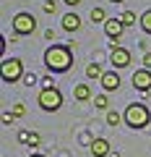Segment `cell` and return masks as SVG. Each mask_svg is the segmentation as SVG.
Segmentation results:
<instances>
[{
  "instance_id": "29",
  "label": "cell",
  "mask_w": 151,
  "mask_h": 157,
  "mask_svg": "<svg viewBox=\"0 0 151 157\" xmlns=\"http://www.w3.org/2000/svg\"><path fill=\"white\" fill-rule=\"evenodd\" d=\"M110 3H123V0H110Z\"/></svg>"
},
{
  "instance_id": "8",
  "label": "cell",
  "mask_w": 151,
  "mask_h": 157,
  "mask_svg": "<svg viewBox=\"0 0 151 157\" xmlns=\"http://www.w3.org/2000/svg\"><path fill=\"white\" fill-rule=\"evenodd\" d=\"M99 81H102V89H104V92H115L120 86V76L115 71H104V76H102Z\"/></svg>"
},
{
  "instance_id": "22",
  "label": "cell",
  "mask_w": 151,
  "mask_h": 157,
  "mask_svg": "<svg viewBox=\"0 0 151 157\" xmlns=\"http://www.w3.org/2000/svg\"><path fill=\"white\" fill-rule=\"evenodd\" d=\"M18 141H21V144H29V141H31V134H29V131H21V134H18Z\"/></svg>"
},
{
  "instance_id": "7",
  "label": "cell",
  "mask_w": 151,
  "mask_h": 157,
  "mask_svg": "<svg viewBox=\"0 0 151 157\" xmlns=\"http://www.w3.org/2000/svg\"><path fill=\"white\" fill-rule=\"evenodd\" d=\"M133 86L138 92H149L151 89V71L149 68H141V71L133 73Z\"/></svg>"
},
{
  "instance_id": "11",
  "label": "cell",
  "mask_w": 151,
  "mask_h": 157,
  "mask_svg": "<svg viewBox=\"0 0 151 157\" xmlns=\"http://www.w3.org/2000/svg\"><path fill=\"white\" fill-rule=\"evenodd\" d=\"M73 97H76L78 102L91 100V86H89V84H84V81H81V84H76V89H73Z\"/></svg>"
},
{
  "instance_id": "26",
  "label": "cell",
  "mask_w": 151,
  "mask_h": 157,
  "mask_svg": "<svg viewBox=\"0 0 151 157\" xmlns=\"http://www.w3.org/2000/svg\"><path fill=\"white\" fill-rule=\"evenodd\" d=\"M63 3H65V6H78L81 0H63Z\"/></svg>"
},
{
  "instance_id": "20",
  "label": "cell",
  "mask_w": 151,
  "mask_h": 157,
  "mask_svg": "<svg viewBox=\"0 0 151 157\" xmlns=\"http://www.w3.org/2000/svg\"><path fill=\"white\" fill-rule=\"evenodd\" d=\"M42 8H45V13H55V11H57L55 0H45V6H42Z\"/></svg>"
},
{
  "instance_id": "23",
  "label": "cell",
  "mask_w": 151,
  "mask_h": 157,
  "mask_svg": "<svg viewBox=\"0 0 151 157\" xmlns=\"http://www.w3.org/2000/svg\"><path fill=\"white\" fill-rule=\"evenodd\" d=\"M39 141H42V136H39V134H31V141H29V147H39Z\"/></svg>"
},
{
  "instance_id": "15",
  "label": "cell",
  "mask_w": 151,
  "mask_h": 157,
  "mask_svg": "<svg viewBox=\"0 0 151 157\" xmlns=\"http://www.w3.org/2000/svg\"><path fill=\"white\" fill-rule=\"evenodd\" d=\"M120 121H123V115L117 110H107V126H117Z\"/></svg>"
},
{
  "instance_id": "25",
  "label": "cell",
  "mask_w": 151,
  "mask_h": 157,
  "mask_svg": "<svg viewBox=\"0 0 151 157\" xmlns=\"http://www.w3.org/2000/svg\"><path fill=\"white\" fill-rule=\"evenodd\" d=\"M3 123H13V113H3Z\"/></svg>"
},
{
  "instance_id": "4",
  "label": "cell",
  "mask_w": 151,
  "mask_h": 157,
  "mask_svg": "<svg viewBox=\"0 0 151 157\" xmlns=\"http://www.w3.org/2000/svg\"><path fill=\"white\" fill-rule=\"evenodd\" d=\"M0 76H3V81H8V84L18 81L21 76H26V73H23V63L18 60V58H8V60L0 66Z\"/></svg>"
},
{
  "instance_id": "9",
  "label": "cell",
  "mask_w": 151,
  "mask_h": 157,
  "mask_svg": "<svg viewBox=\"0 0 151 157\" xmlns=\"http://www.w3.org/2000/svg\"><path fill=\"white\" fill-rule=\"evenodd\" d=\"M123 29H125V24L120 21V18H107V24H104V32H107L110 39H117L120 34H123Z\"/></svg>"
},
{
  "instance_id": "19",
  "label": "cell",
  "mask_w": 151,
  "mask_h": 157,
  "mask_svg": "<svg viewBox=\"0 0 151 157\" xmlns=\"http://www.w3.org/2000/svg\"><path fill=\"white\" fill-rule=\"evenodd\" d=\"M13 115H18V118H23V115H26V105H23V102H18V105L13 107Z\"/></svg>"
},
{
  "instance_id": "5",
  "label": "cell",
  "mask_w": 151,
  "mask_h": 157,
  "mask_svg": "<svg viewBox=\"0 0 151 157\" xmlns=\"http://www.w3.org/2000/svg\"><path fill=\"white\" fill-rule=\"evenodd\" d=\"M13 29H16V34H34V29H37V21H34L31 13H16L13 16Z\"/></svg>"
},
{
  "instance_id": "18",
  "label": "cell",
  "mask_w": 151,
  "mask_h": 157,
  "mask_svg": "<svg viewBox=\"0 0 151 157\" xmlns=\"http://www.w3.org/2000/svg\"><path fill=\"white\" fill-rule=\"evenodd\" d=\"M120 21H123L125 26H130V24H135V13H133V11H123V16H120Z\"/></svg>"
},
{
  "instance_id": "6",
  "label": "cell",
  "mask_w": 151,
  "mask_h": 157,
  "mask_svg": "<svg viewBox=\"0 0 151 157\" xmlns=\"http://www.w3.org/2000/svg\"><path fill=\"white\" fill-rule=\"evenodd\" d=\"M110 63L115 68H128L130 66V50H125V47H115V50H112V55H110Z\"/></svg>"
},
{
  "instance_id": "27",
  "label": "cell",
  "mask_w": 151,
  "mask_h": 157,
  "mask_svg": "<svg viewBox=\"0 0 151 157\" xmlns=\"http://www.w3.org/2000/svg\"><path fill=\"white\" fill-rule=\"evenodd\" d=\"M60 157H70V155H68V152H65V149H63V152H60Z\"/></svg>"
},
{
  "instance_id": "30",
  "label": "cell",
  "mask_w": 151,
  "mask_h": 157,
  "mask_svg": "<svg viewBox=\"0 0 151 157\" xmlns=\"http://www.w3.org/2000/svg\"><path fill=\"white\" fill-rule=\"evenodd\" d=\"M31 157H45V155H31Z\"/></svg>"
},
{
  "instance_id": "13",
  "label": "cell",
  "mask_w": 151,
  "mask_h": 157,
  "mask_svg": "<svg viewBox=\"0 0 151 157\" xmlns=\"http://www.w3.org/2000/svg\"><path fill=\"white\" fill-rule=\"evenodd\" d=\"M102 76H104V71H102L99 63H89L86 66V78H102Z\"/></svg>"
},
{
  "instance_id": "24",
  "label": "cell",
  "mask_w": 151,
  "mask_h": 157,
  "mask_svg": "<svg viewBox=\"0 0 151 157\" xmlns=\"http://www.w3.org/2000/svg\"><path fill=\"white\" fill-rule=\"evenodd\" d=\"M143 68L151 71V52H143Z\"/></svg>"
},
{
  "instance_id": "17",
  "label": "cell",
  "mask_w": 151,
  "mask_h": 157,
  "mask_svg": "<svg viewBox=\"0 0 151 157\" xmlns=\"http://www.w3.org/2000/svg\"><path fill=\"white\" fill-rule=\"evenodd\" d=\"M91 21H96V24H107L104 8H94V11H91Z\"/></svg>"
},
{
  "instance_id": "12",
  "label": "cell",
  "mask_w": 151,
  "mask_h": 157,
  "mask_svg": "<svg viewBox=\"0 0 151 157\" xmlns=\"http://www.w3.org/2000/svg\"><path fill=\"white\" fill-rule=\"evenodd\" d=\"M78 26H81V18L76 16V13H65V16H63V29H65V32H76Z\"/></svg>"
},
{
  "instance_id": "3",
  "label": "cell",
  "mask_w": 151,
  "mask_h": 157,
  "mask_svg": "<svg viewBox=\"0 0 151 157\" xmlns=\"http://www.w3.org/2000/svg\"><path fill=\"white\" fill-rule=\"evenodd\" d=\"M39 107H42V110H47V113L60 110V107H63V94H60V89H57V86H52V89H42V92H39Z\"/></svg>"
},
{
  "instance_id": "28",
  "label": "cell",
  "mask_w": 151,
  "mask_h": 157,
  "mask_svg": "<svg viewBox=\"0 0 151 157\" xmlns=\"http://www.w3.org/2000/svg\"><path fill=\"white\" fill-rule=\"evenodd\" d=\"M110 157H120V155H117V152H110Z\"/></svg>"
},
{
  "instance_id": "1",
  "label": "cell",
  "mask_w": 151,
  "mask_h": 157,
  "mask_svg": "<svg viewBox=\"0 0 151 157\" xmlns=\"http://www.w3.org/2000/svg\"><path fill=\"white\" fill-rule=\"evenodd\" d=\"M45 66L52 73H68L73 68V52L70 45H52L45 50Z\"/></svg>"
},
{
  "instance_id": "21",
  "label": "cell",
  "mask_w": 151,
  "mask_h": 157,
  "mask_svg": "<svg viewBox=\"0 0 151 157\" xmlns=\"http://www.w3.org/2000/svg\"><path fill=\"white\" fill-rule=\"evenodd\" d=\"M23 84H26V86H34V84H37V76H34V73H26V76H23Z\"/></svg>"
},
{
  "instance_id": "14",
  "label": "cell",
  "mask_w": 151,
  "mask_h": 157,
  "mask_svg": "<svg viewBox=\"0 0 151 157\" xmlns=\"http://www.w3.org/2000/svg\"><path fill=\"white\" fill-rule=\"evenodd\" d=\"M94 107H99V110H110V100H107V94H96L94 97Z\"/></svg>"
},
{
  "instance_id": "16",
  "label": "cell",
  "mask_w": 151,
  "mask_h": 157,
  "mask_svg": "<svg viewBox=\"0 0 151 157\" xmlns=\"http://www.w3.org/2000/svg\"><path fill=\"white\" fill-rule=\"evenodd\" d=\"M141 29H143V34H151V11H146L141 16Z\"/></svg>"
},
{
  "instance_id": "2",
  "label": "cell",
  "mask_w": 151,
  "mask_h": 157,
  "mask_svg": "<svg viewBox=\"0 0 151 157\" xmlns=\"http://www.w3.org/2000/svg\"><path fill=\"white\" fill-rule=\"evenodd\" d=\"M123 118H125V123H128L130 128H146V126L151 123V113H149V107L141 105V102L128 105V107H125V113H123Z\"/></svg>"
},
{
  "instance_id": "10",
  "label": "cell",
  "mask_w": 151,
  "mask_h": 157,
  "mask_svg": "<svg viewBox=\"0 0 151 157\" xmlns=\"http://www.w3.org/2000/svg\"><path fill=\"white\" fill-rule=\"evenodd\" d=\"M91 155L94 157H107L110 155V141L107 139H94L91 141Z\"/></svg>"
}]
</instances>
